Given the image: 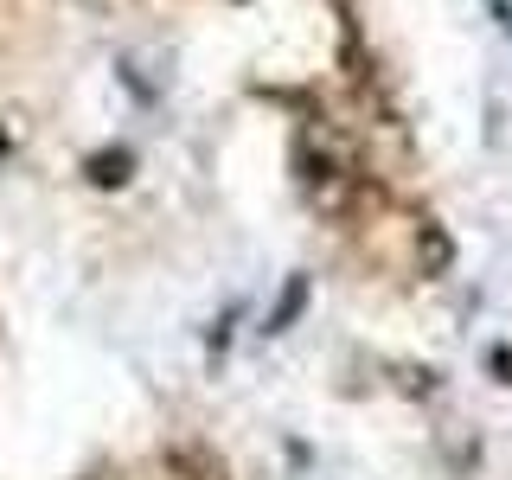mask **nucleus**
I'll return each mask as SVG.
<instances>
[{
    "label": "nucleus",
    "mask_w": 512,
    "mask_h": 480,
    "mask_svg": "<svg viewBox=\"0 0 512 480\" xmlns=\"http://www.w3.org/2000/svg\"><path fill=\"white\" fill-rule=\"evenodd\" d=\"M487 7H493V20H500V26L512 32V0H487Z\"/></svg>",
    "instance_id": "nucleus-4"
},
{
    "label": "nucleus",
    "mask_w": 512,
    "mask_h": 480,
    "mask_svg": "<svg viewBox=\"0 0 512 480\" xmlns=\"http://www.w3.org/2000/svg\"><path fill=\"white\" fill-rule=\"evenodd\" d=\"M84 173H90L96 186H122L128 173H135V154H128V148H103V154L84 160Z\"/></svg>",
    "instance_id": "nucleus-1"
},
{
    "label": "nucleus",
    "mask_w": 512,
    "mask_h": 480,
    "mask_svg": "<svg viewBox=\"0 0 512 480\" xmlns=\"http://www.w3.org/2000/svg\"><path fill=\"white\" fill-rule=\"evenodd\" d=\"M301 301H308V276H295L282 288V301H276V314H269V333H288L295 327V314H301Z\"/></svg>",
    "instance_id": "nucleus-2"
},
{
    "label": "nucleus",
    "mask_w": 512,
    "mask_h": 480,
    "mask_svg": "<svg viewBox=\"0 0 512 480\" xmlns=\"http://www.w3.org/2000/svg\"><path fill=\"white\" fill-rule=\"evenodd\" d=\"M487 372H500V384H512V352L506 346H487Z\"/></svg>",
    "instance_id": "nucleus-3"
},
{
    "label": "nucleus",
    "mask_w": 512,
    "mask_h": 480,
    "mask_svg": "<svg viewBox=\"0 0 512 480\" xmlns=\"http://www.w3.org/2000/svg\"><path fill=\"white\" fill-rule=\"evenodd\" d=\"M0 154H7V141H0Z\"/></svg>",
    "instance_id": "nucleus-5"
}]
</instances>
